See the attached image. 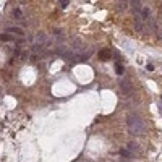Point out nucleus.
<instances>
[{
  "label": "nucleus",
  "instance_id": "0eeeda50",
  "mask_svg": "<svg viewBox=\"0 0 162 162\" xmlns=\"http://www.w3.org/2000/svg\"><path fill=\"white\" fill-rule=\"evenodd\" d=\"M99 58H101V60H109L110 58V50H107V49L99 50Z\"/></svg>",
  "mask_w": 162,
  "mask_h": 162
},
{
  "label": "nucleus",
  "instance_id": "20e7f679",
  "mask_svg": "<svg viewBox=\"0 0 162 162\" xmlns=\"http://www.w3.org/2000/svg\"><path fill=\"white\" fill-rule=\"evenodd\" d=\"M144 0H131V7H133L135 13H141V7Z\"/></svg>",
  "mask_w": 162,
  "mask_h": 162
},
{
  "label": "nucleus",
  "instance_id": "1a4fd4ad",
  "mask_svg": "<svg viewBox=\"0 0 162 162\" xmlns=\"http://www.w3.org/2000/svg\"><path fill=\"white\" fill-rule=\"evenodd\" d=\"M126 148H128L131 152H138V144H136V143H133V141H130L128 144H126Z\"/></svg>",
  "mask_w": 162,
  "mask_h": 162
},
{
  "label": "nucleus",
  "instance_id": "2eb2a0df",
  "mask_svg": "<svg viewBox=\"0 0 162 162\" xmlns=\"http://www.w3.org/2000/svg\"><path fill=\"white\" fill-rule=\"evenodd\" d=\"M67 5H68V0H60V7L62 8H67Z\"/></svg>",
  "mask_w": 162,
  "mask_h": 162
},
{
  "label": "nucleus",
  "instance_id": "ddd939ff",
  "mask_svg": "<svg viewBox=\"0 0 162 162\" xmlns=\"http://www.w3.org/2000/svg\"><path fill=\"white\" fill-rule=\"evenodd\" d=\"M0 39H2V42H7V41H13L15 37L10 36V34H2V36H0Z\"/></svg>",
  "mask_w": 162,
  "mask_h": 162
},
{
  "label": "nucleus",
  "instance_id": "f257e3e1",
  "mask_svg": "<svg viewBox=\"0 0 162 162\" xmlns=\"http://www.w3.org/2000/svg\"><path fill=\"white\" fill-rule=\"evenodd\" d=\"M126 126H128V131L131 135H143L144 133V122L139 115L136 113H131L126 118Z\"/></svg>",
  "mask_w": 162,
  "mask_h": 162
},
{
  "label": "nucleus",
  "instance_id": "9b49d317",
  "mask_svg": "<svg viewBox=\"0 0 162 162\" xmlns=\"http://www.w3.org/2000/svg\"><path fill=\"white\" fill-rule=\"evenodd\" d=\"M123 71H125V70H123V65H120V63L115 65V73H117V75H123Z\"/></svg>",
  "mask_w": 162,
  "mask_h": 162
},
{
  "label": "nucleus",
  "instance_id": "9d476101",
  "mask_svg": "<svg viewBox=\"0 0 162 162\" xmlns=\"http://www.w3.org/2000/svg\"><path fill=\"white\" fill-rule=\"evenodd\" d=\"M141 15L144 16V20H148V18H149V15H151V10H149L148 7L143 8V10H141Z\"/></svg>",
  "mask_w": 162,
  "mask_h": 162
},
{
  "label": "nucleus",
  "instance_id": "7ed1b4c3",
  "mask_svg": "<svg viewBox=\"0 0 162 162\" xmlns=\"http://www.w3.org/2000/svg\"><path fill=\"white\" fill-rule=\"evenodd\" d=\"M143 20H144V16H143L141 13H135V29H136V32H141L143 29H144Z\"/></svg>",
  "mask_w": 162,
  "mask_h": 162
},
{
  "label": "nucleus",
  "instance_id": "f3484780",
  "mask_svg": "<svg viewBox=\"0 0 162 162\" xmlns=\"http://www.w3.org/2000/svg\"><path fill=\"white\" fill-rule=\"evenodd\" d=\"M157 36L162 37V29H159V28H157Z\"/></svg>",
  "mask_w": 162,
  "mask_h": 162
},
{
  "label": "nucleus",
  "instance_id": "f03ea898",
  "mask_svg": "<svg viewBox=\"0 0 162 162\" xmlns=\"http://www.w3.org/2000/svg\"><path fill=\"white\" fill-rule=\"evenodd\" d=\"M131 93H133V84L130 83V80H122L120 81V94L128 97Z\"/></svg>",
  "mask_w": 162,
  "mask_h": 162
},
{
  "label": "nucleus",
  "instance_id": "423d86ee",
  "mask_svg": "<svg viewBox=\"0 0 162 162\" xmlns=\"http://www.w3.org/2000/svg\"><path fill=\"white\" fill-rule=\"evenodd\" d=\"M7 32H10V34H16V36H20V37H23V36H24L23 29L15 28V26H12V28H8V29H7Z\"/></svg>",
  "mask_w": 162,
  "mask_h": 162
},
{
  "label": "nucleus",
  "instance_id": "39448f33",
  "mask_svg": "<svg viewBox=\"0 0 162 162\" xmlns=\"http://www.w3.org/2000/svg\"><path fill=\"white\" fill-rule=\"evenodd\" d=\"M84 49H86V45L83 44L81 41H75V42H73V50L76 54H81V50H84Z\"/></svg>",
  "mask_w": 162,
  "mask_h": 162
},
{
  "label": "nucleus",
  "instance_id": "6e6552de",
  "mask_svg": "<svg viewBox=\"0 0 162 162\" xmlns=\"http://www.w3.org/2000/svg\"><path fill=\"white\" fill-rule=\"evenodd\" d=\"M117 8L120 12H125L126 10V0H117Z\"/></svg>",
  "mask_w": 162,
  "mask_h": 162
},
{
  "label": "nucleus",
  "instance_id": "f8f14e48",
  "mask_svg": "<svg viewBox=\"0 0 162 162\" xmlns=\"http://www.w3.org/2000/svg\"><path fill=\"white\" fill-rule=\"evenodd\" d=\"M131 154H133V152H131L128 148H126V149H122V151H120V156H125V157H131Z\"/></svg>",
  "mask_w": 162,
  "mask_h": 162
},
{
  "label": "nucleus",
  "instance_id": "a211bd4d",
  "mask_svg": "<svg viewBox=\"0 0 162 162\" xmlns=\"http://www.w3.org/2000/svg\"><path fill=\"white\" fill-rule=\"evenodd\" d=\"M159 110H161V113H162V104H161V107H159Z\"/></svg>",
  "mask_w": 162,
  "mask_h": 162
},
{
  "label": "nucleus",
  "instance_id": "dca6fc26",
  "mask_svg": "<svg viewBox=\"0 0 162 162\" xmlns=\"http://www.w3.org/2000/svg\"><path fill=\"white\" fill-rule=\"evenodd\" d=\"M146 70H148V71H152V70H154V67H152V65H148V67H146Z\"/></svg>",
  "mask_w": 162,
  "mask_h": 162
},
{
  "label": "nucleus",
  "instance_id": "4468645a",
  "mask_svg": "<svg viewBox=\"0 0 162 162\" xmlns=\"http://www.w3.org/2000/svg\"><path fill=\"white\" fill-rule=\"evenodd\" d=\"M13 15H15V18H18V20H21L23 18V13H21L20 8H15V12H13Z\"/></svg>",
  "mask_w": 162,
  "mask_h": 162
}]
</instances>
